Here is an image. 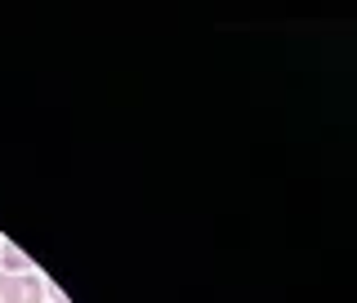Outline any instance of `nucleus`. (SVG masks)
Returning a JSON list of instances; mask_svg holds the SVG:
<instances>
[{
    "label": "nucleus",
    "mask_w": 357,
    "mask_h": 303,
    "mask_svg": "<svg viewBox=\"0 0 357 303\" xmlns=\"http://www.w3.org/2000/svg\"><path fill=\"white\" fill-rule=\"evenodd\" d=\"M45 286L36 281V272H22V277H0V303H40Z\"/></svg>",
    "instance_id": "f257e3e1"
},
{
    "label": "nucleus",
    "mask_w": 357,
    "mask_h": 303,
    "mask_svg": "<svg viewBox=\"0 0 357 303\" xmlns=\"http://www.w3.org/2000/svg\"><path fill=\"white\" fill-rule=\"evenodd\" d=\"M0 263H5V277H22V272H31L27 254H22L18 245H0Z\"/></svg>",
    "instance_id": "f03ea898"
}]
</instances>
